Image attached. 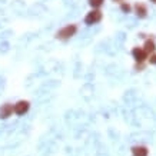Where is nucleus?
<instances>
[{
    "label": "nucleus",
    "mask_w": 156,
    "mask_h": 156,
    "mask_svg": "<svg viewBox=\"0 0 156 156\" xmlns=\"http://www.w3.org/2000/svg\"><path fill=\"white\" fill-rule=\"evenodd\" d=\"M76 32H77V26L76 24H67V26H65V27H62L60 30H57L56 33V37L59 39V40H69L70 37H73L76 34Z\"/></svg>",
    "instance_id": "nucleus-1"
},
{
    "label": "nucleus",
    "mask_w": 156,
    "mask_h": 156,
    "mask_svg": "<svg viewBox=\"0 0 156 156\" xmlns=\"http://www.w3.org/2000/svg\"><path fill=\"white\" fill-rule=\"evenodd\" d=\"M100 20H102V12H100V10H98V9H93L92 12H89V13L86 14L85 23L89 24V26H92V24L99 23Z\"/></svg>",
    "instance_id": "nucleus-2"
},
{
    "label": "nucleus",
    "mask_w": 156,
    "mask_h": 156,
    "mask_svg": "<svg viewBox=\"0 0 156 156\" xmlns=\"http://www.w3.org/2000/svg\"><path fill=\"white\" fill-rule=\"evenodd\" d=\"M30 109V103L27 100H19L16 105H13V112L16 115H24Z\"/></svg>",
    "instance_id": "nucleus-3"
},
{
    "label": "nucleus",
    "mask_w": 156,
    "mask_h": 156,
    "mask_svg": "<svg viewBox=\"0 0 156 156\" xmlns=\"http://www.w3.org/2000/svg\"><path fill=\"white\" fill-rule=\"evenodd\" d=\"M132 56H133V59H135L136 62H139V63H143V62L146 60L147 53L145 52L142 48H135L132 50Z\"/></svg>",
    "instance_id": "nucleus-4"
},
{
    "label": "nucleus",
    "mask_w": 156,
    "mask_h": 156,
    "mask_svg": "<svg viewBox=\"0 0 156 156\" xmlns=\"http://www.w3.org/2000/svg\"><path fill=\"white\" fill-rule=\"evenodd\" d=\"M13 113V105L6 103L0 108V119H7Z\"/></svg>",
    "instance_id": "nucleus-5"
},
{
    "label": "nucleus",
    "mask_w": 156,
    "mask_h": 156,
    "mask_svg": "<svg viewBox=\"0 0 156 156\" xmlns=\"http://www.w3.org/2000/svg\"><path fill=\"white\" fill-rule=\"evenodd\" d=\"M135 13L137 14V17H140V19H143V17H146L147 16V7L145 3H139L137 2L136 5H135Z\"/></svg>",
    "instance_id": "nucleus-6"
},
{
    "label": "nucleus",
    "mask_w": 156,
    "mask_h": 156,
    "mask_svg": "<svg viewBox=\"0 0 156 156\" xmlns=\"http://www.w3.org/2000/svg\"><path fill=\"white\" fill-rule=\"evenodd\" d=\"M132 153H133V156H147L149 151H147L146 146H133Z\"/></svg>",
    "instance_id": "nucleus-7"
},
{
    "label": "nucleus",
    "mask_w": 156,
    "mask_h": 156,
    "mask_svg": "<svg viewBox=\"0 0 156 156\" xmlns=\"http://www.w3.org/2000/svg\"><path fill=\"white\" fill-rule=\"evenodd\" d=\"M143 50L149 55V53H153L156 50V44L155 42L152 40V39H147L146 42H145V44H143Z\"/></svg>",
    "instance_id": "nucleus-8"
},
{
    "label": "nucleus",
    "mask_w": 156,
    "mask_h": 156,
    "mask_svg": "<svg viewBox=\"0 0 156 156\" xmlns=\"http://www.w3.org/2000/svg\"><path fill=\"white\" fill-rule=\"evenodd\" d=\"M105 3V0H89V5L93 7V9H98Z\"/></svg>",
    "instance_id": "nucleus-9"
},
{
    "label": "nucleus",
    "mask_w": 156,
    "mask_h": 156,
    "mask_svg": "<svg viewBox=\"0 0 156 156\" xmlns=\"http://www.w3.org/2000/svg\"><path fill=\"white\" fill-rule=\"evenodd\" d=\"M120 9H122L123 13H129L132 7H130V5H129V3H126V2H123L122 5H120Z\"/></svg>",
    "instance_id": "nucleus-10"
},
{
    "label": "nucleus",
    "mask_w": 156,
    "mask_h": 156,
    "mask_svg": "<svg viewBox=\"0 0 156 156\" xmlns=\"http://www.w3.org/2000/svg\"><path fill=\"white\" fill-rule=\"evenodd\" d=\"M149 62H151V65H156V53L151 55V59H149Z\"/></svg>",
    "instance_id": "nucleus-11"
},
{
    "label": "nucleus",
    "mask_w": 156,
    "mask_h": 156,
    "mask_svg": "<svg viewBox=\"0 0 156 156\" xmlns=\"http://www.w3.org/2000/svg\"><path fill=\"white\" fill-rule=\"evenodd\" d=\"M113 2H115V3H120V5L123 3V0H113Z\"/></svg>",
    "instance_id": "nucleus-12"
},
{
    "label": "nucleus",
    "mask_w": 156,
    "mask_h": 156,
    "mask_svg": "<svg viewBox=\"0 0 156 156\" xmlns=\"http://www.w3.org/2000/svg\"><path fill=\"white\" fill-rule=\"evenodd\" d=\"M151 2H153V3H156V0H151Z\"/></svg>",
    "instance_id": "nucleus-13"
}]
</instances>
